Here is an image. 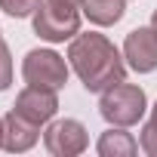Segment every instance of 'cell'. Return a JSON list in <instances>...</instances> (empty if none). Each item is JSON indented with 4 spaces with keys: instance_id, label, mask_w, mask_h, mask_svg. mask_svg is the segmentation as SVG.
<instances>
[{
    "instance_id": "cell-1",
    "label": "cell",
    "mask_w": 157,
    "mask_h": 157,
    "mask_svg": "<svg viewBox=\"0 0 157 157\" xmlns=\"http://www.w3.org/2000/svg\"><path fill=\"white\" fill-rule=\"evenodd\" d=\"M68 65L90 93H105L108 86L126 80V59L105 34H77L68 46Z\"/></svg>"
},
{
    "instance_id": "cell-2",
    "label": "cell",
    "mask_w": 157,
    "mask_h": 157,
    "mask_svg": "<svg viewBox=\"0 0 157 157\" xmlns=\"http://www.w3.org/2000/svg\"><path fill=\"white\" fill-rule=\"evenodd\" d=\"M148 111V99H145V90L136 86V83H114L102 93L99 99V114L111 123V126H136Z\"/></svg>"
},
{
    "instance_id": "cell-3",
    "label": "cell",
    "mask_w": 157,
    "mask_h": 157,
    "mask_svg": "<svg viewBox=\"0 0 157 157\" xmlns=\"http://www.w3.org/2000/svg\"><path fill=\"white\" fill-rule=\"evenodd\" d=\"M34 34L46 43H65L74 34H80V13L62 0H43L34 13Z\"/></svg>"
},
{
    "instance_id": "cell-4",
    "label": "cell",
    "mask_w": 157,
    "mask_h": 157,
    "mask_svg": "<svg viewBox=\"0 0 157 157\" xmlns=\"http://www.w3.org/2000/svg\"><path fill=\"white\" fill-rule=\"evenodd\" d=\"M22 77L28 86H43L59 93L68 83V62L52 49H31L22 62Z\"/></svg>"
},
{
    "instance_id": "cell-5",
    "label": "cell",
    "mask_w": 157,
    "mask_h": 157,
    "mask_svg": "<svg viewBox=\"0 0 157 157\" xmlns=\"http://www.w3.org/2000/svg\"><path fill=\"white\" fill-rule=\"evenodd\" d=\"M90 145L86 139V126L74 117H65V120H52L43 132V148L52 154V157H77L83 154Z\"/></svg>"
},
{
    "instance_id": "cell-6",
    "label": "cell",
    "mask_w": 157,
    "mask_h": 157,
    "mask_svg": "<svg viewBox=\"0 0 157 157\" xmlns=\"http://www.w3.org/2000/svg\"><path fill=\"white\" fill-rule=\"evenodd\" d=\"M123 59L132 71L151 74L157 68V28L148 25V28L129 31L126 40H123Z\"/></svg>"
},
{
    "instance_id": "cell-7",
    "label": "cell",
    "mask_w": 157,
    "mask_h": 157,
    "mask_svg": "<svg viewBox=\"0 0 157 157\" xmlns=\"http://www.w3.org/2000/svg\"><path fill=\"white\" fill-rule=\"evenodd\" d=\"M13 111H19L22 117L34 120V123H49L59 111V96L56 90H43V86H25L19 96H16V105Z\"/></svg>"
},
{
    "instance_id": "cell-8",
    "label": "cell",
    "mask_w": 157,
    "mask_h": 157,
    "mask_svg": "<svg viewBox=\"0 0 157 157\" xmlns=\"http://www.w3.org/2000/svg\"><path fill=\"white\" fill-rule=\"evenodd\" d=\"M40 139V123L22 117L19 111H10L3 117V148L13 151V154H25L37 145Z\"/></svg>"
},
{
    "instance_id": "cell-9",
    "label": "cell",
    "mask_w": 157,
    "mask_h": 157,
    "mask_svg": "<svg viewBox=\"0 0 157 157\" xmlns=\"http://www.w3.org/2000/svg\"><path fill=\"white\" fill-rule=\"evenodd\" d=\"M83 16L99 25V28H108V25H117L126 13V0H83L80 3Z\"/></svg>"
},
{
    "instance_id": "cell-10",
    "label": "cell",
    "mask_w": 157,
    "mask_h": 157,
    "mask_svg": "<svg viewBox=\"0 0 157 157\" xmlns=\"http://www.w3.org/2000/svg\"><path fill=\"white\" fill-rule=\"evenodd\" d=\"M96 151H99V157H132L139 151V142L129 132H123V126H111L108 132L99 136Z\"/></svg>"
},
{
    "instance_id": "cell-11",
    "label": "cell",
    "mask_w": 157,
    "mask_h": 157,
    "mask_svg": "<svg viewBox=\"0 0 157 157\" xmlns=\"http://www.w3.org/2000/svg\"><path fill=\"white\" fill-rule=\"evenodd\" d=\"M40 3L43 0H0V10L6 16H13V19H28L40 10Z\"/></svg>"
},
{
    "instance_id": "cell-12",
    "label": "cell",
    "mask_w": 157,
    "mask_h": 157,
    "mask_svg": "<svg viewBox=\"0 0 157 157\" xmlns=\"http://www.w3.org/2000/svg\"><path fill=\"white\" fill-rule=\"evenodd\" d=\"M139 145L148 157H157V114H151V120L142 126V136H139Z\"/></svg>"
},
{
    "instance_id": "cell-13",
    "label": "cell",
    "mask_w": 157,
    "mask_h": 157,
    "mask_svg": "<svg viewBox=\"0 0 157 157\" xmlns=\"http://www.w3.org/2000/svg\"><path fill=\"white\" fill-rule=\"evenodd\" d=\"M13 83V56H10V46L0 40V93Z\"/></svg>"
},
{
    "instance_id": "cell-14",
    "label": "cell",
    "mask_w": 157,
    "mask_h": 157,
    "mask_svg": "<svg viewBox=\"0 0 157 157\" xmlns=\"http://www.w3.org/2000/svg\"><path fill=\"white\" fill-rule=\"evenodd\" d=\"M62 3H71V6H80L83 0H62Z\"/></svg>"
},
{
    "instance_id": "cell-15",
    "label": "cell",
    "mask_w": 157,
    "mask_h": 157,
    "mask_svg": "<svg viewBox=\"0 0 157 157\" xmlns=\"http://www.w3.org/2000/svg\"><path fill=\"white\" fill-rule=\"evenodd\" d=\"M0 148H3V120H0Z\"/></svg>"
},
{
    "instance_id": "cell-16",
    "label": "cell",
    "mask_w": 157,
    "mask_h": 157,
    "mask_svg": "<svg viewBox=\"0 0 157 157\" xmlns=\"http://www.w3.org/2000/svg\"><path fill=\"white\" fill-rule=\"evenodd\" d=\"M151 25H154V28H157V10H154V16H151Z\"/></svg>"
},
{
    "instance_id": "cell-17",
    "label": "cell",
    "mask_w": 157,
    "mask_h": 157,
    "mask_svg": "<svg viewBox=\"0 0 157 157\" xmlns=\"http://www.w3.org/2000/svg\"><path fill=\"white\" fill-rule=\"evenodd\" d=\"M151 111H154V114H157V102H154V108H151Z\"/></svg>"
},
{
    "instance_id": "cell-18",
    "label": "cell",
    "mask_w": 157,
    "mask_h": 157,
    "mask_svg": "<svg viewBox=\"0 0 157 157\" xmlns=\"http://www.w3.org/2000/svg\"><path fill=\"white\" fill-rule=\"evenodd\" d=\"M0 40H3V37H0Z\"/></svg>"
}]
</instances>
